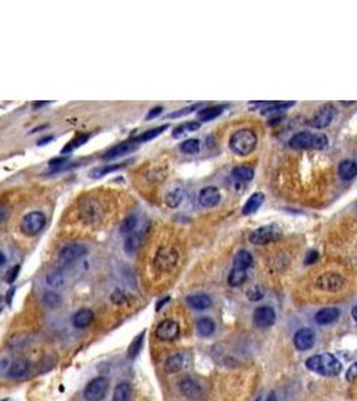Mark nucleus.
<instances>
[{
    "label": "nucleus",
    "instance_id": "obj_1",
    "mask_svg": "<svg viewBox=\"0 0 357 401\" xmlns=\"http://www.w3.org/2000/svg\"><path fill=\"white\" fill-rule=\"evenodd\" d=\"M305 365L309 371L316 372L321 376L335 377L341 372V362L332 353H322L309 357Z\"/></svg>",
    "mask_w": 357,
    "mask_h": 401
},
{
    "label": "nucleus",
    "instance_id": "obj_2",
    "mask_svg": "<svg viewBox=\"0 0 357 401\" xmlns=\"http://www.w3.org/2000/svg\"><path fill=\"white\" fill-rule=\"evenodd\" d=\"M257 146L256 133L250 129H241L230 136L229 147L237 156H249Z\"/></svg>",
    "mask_w": 357,
    "mask_h": 401
},
{
    "label": "nucleus",
    "instance_id": "obj_3",
    "mask_svg": "<svg viewBox=\"0 0 357 401\" xmlns=\"http://www.w3.org/2000/svg\"><path fill=\"white\" fill-rule=\"evenodd\" d=\"M329 139L325 134H312L309 131H300L290 138L289 145L296 150H307V149H316L324 150L327 149Z\"/></svg>",
    "mask_w": 357,
    "mask_h": 401
},
{
    "label": "nucleus",
    "instance_id": "obj_4",
    "mask_svg": "<svg viewBox=\"0 0 357 401\" xmlns=\"http://www.w3.org/2000/svg\"><path fill=\"white\" fill-rule=\"evenodd\" d=\"M178 262V251L173 246H165L156 251L154 257V269L159 273H167L176 267Z\"/></svg>",
    "mask_w": 357,
    "mask_h": 401
},
{
    "label": "nucleus",
    "instance_id": "obj_5",
    "mask_svg": "<svg viewBox=\"0 0 357 401\" xmlns=\"http://www.w3.org/2000/svg\"><path fill=\"white\" fill-rule=\"evenodd\" d=\"M45 226V216L42 211H31L22 218L21 230L27 237H35Z\"/></svg>",
    "mask_w": 357,
    "mask_h": 401
},
{
    "label": "nucleus",
    "instance_id": "obj_6",
    "mask_svg": "<svg viewBox=\"0 0 357 401\" xmlns=\"http://www.w3.org/2000/svg\"><path fill=\"white\" fill-rule=\"evenodd\" d=\"M79 214L85 222L94 223L96 221L101 220L103 216V207H102L101 202L95 198H87L83 200V203L79 207Z\"/></svg>",
    "mask_w": 357,
    "mask_h": 401
},
{
    "label": "nucleus",
    "instance_id": "obj_7",
    "mask_svg": "<svg viewBox=\"0 0 357 401\" xmlns=\"http://www.w3.org/2000/svg\"><path fill=\"white\" fill-rule=\"evenodd\" d=\"M109 391V380L106 377H96L91 380L85 389V399L87 401H102Z\"/></svg>",
    "mask_w": 357,
    "mask_h": 401
},
{
    "label": "nucleus",
    "instance_id": "obj_8",
    "mask_svg": "<svg viewBox=\"0 0 357 401\" xmlns=\"http://www.w3.org/2000/svg\"><path fill=\"white\" fill-rule=\"evenodd\" d=\"M278 237V229L274 225H265L253 230L249 236V241L254 245H265Z\"/></svg>",
    "mask_w": 357,
    "mask_h": 401
},
{
    "label": "nucleus",
    "instance_id": "obj_9",
    "mask_svg": "<svg viewBox=\"0 0 357 401\" xmlns=\"http://www.w3.org/2000/svg\"><path fill=\"white\" fill-rule=\"evenodd\" d=\"M87 254V247L82 244H70L66 245L59 253V261L65 265L74 264L75 261L81 260Z\"/></svg>",
    "mask_w": 357,
    "mask_h": 401
},
{
    "label": "nucleus",
    "instance_id": "obj_10",
    "mask_svg": "<svg viewBox=\"0 0 357 401\" xmlns=\"http://www.w3.org/2000/svg\"><path fill=\"white\" fill-rule=\"evenodd\" d=\"M316 285L321 290L337 291L344 286V278L340 274H337V273L328 271V273H324V274H321V276L317 278Z\"/></svg>",
    "mask_w": 357,
    "mask_h": 401
},
{
    "label": "nucleus",
    "instance_id": "obj_11",
    "mask_svg": "<svg viewBox=\"0 0 357 401\" xmlns=\"http://www.w3.org/2000/svg\"><path fill=\"white\" fill-rule=\"evenodd\" d=\"M335 115H336V107L335 106H322L321 109L316 112V115L313 116V119L311 120V125L314 129H325L332 123Z\"/></svg>",
    "mask_w": 357,
    "mask_h": 401
},
{
    "label": "nucleus",
    "instance_id": "obj_12",
    "mask_svg": "<svg viewBox=\"0 0 357 401\" xmlns=\"http://www.w3.org/2000/svg\"><path fill=\"white\" fill-rule=\"evenodd\" d=\"M253 320L256 326L267 329L276 322V312L270 306H260L254 311Z\"/></svg>",
    "mask_w": 357,
    "mask_h": 401
},
{
    "label": "nucleus",
    "instance_id": "obj_13",
    "mask_svg": "<svg viewBox=\"0 0 357 401\" xmlns=\"http://www.w3.org/2000/svg\"><path fill=\"white\" fill-rule=\"evenodd\" d=\"M314 340H316V334L312 329L309 328H301L296 332V334L293 337V342L296 346L297 351L304 352L309 351L313 345H314Z\"/></svg>",
    "mask_w": 357,
    "mask_h": 401
},
{
    "label": "nucleus",
    "instance_id": "obj_14",
    "mask_svg": "<svg viewBox=\"0 0 357 401\" xmlns=\"http://www.w3.org/2000/svg\"><path fill=\"white\" fill-rule=\"evenodd\" d=\"M156 336L161 341H174L179 336V326L176 321L165 320L156 326Z\"/></svg>",
    "mask_w": 357,
    "mask_h": 401
},
{
    "label": "nucleus",
    "instance_id": "obj_15",
    "mask_svg": "<svg viewBox=\"0 0 357 401\" xmlns=\"http://www.w3.org/2000/svg\"><path fill=\"white\" fill-rule=\"evenodd\" d=\"M138 147H139V145H138L136 142H134V139L125 140V142H122V143H119V145L111 147L109 151H106L102 158L106 160L116 159V158H119V156H126V154H129V153L135 151Z\"/></svg>",
    "mask_w": 357,
    "mask_h": 401
},
{
    "label": "nucleus",
    "instance_id": "obj_16",
    "mask_svg": "<svg viewBox=\"0 0 357 401\" xmlns=\"http://www.w3.org/2000/svg\"><path fill=\"white\" fill-rule=\"evenodd\" d=\"M198 200H200L202 207L210 209V207L218 205V202L221 200V193L214 186H207L200 191Z\"/></svg>",
    "mask_w": 357,
    "mask_h": 401
},
{
    "label": "nucleus",
    "instance_id": "obj_17",
    "mask_svg": "<svg viewBox=\"0 0 357 401\" xmlns=\"http://www.w3.org/2000/svg\"><path fill=\"white\" fill-rule=\"evenodd\" d=\"M179 389H181L182 393L185 396L189 397V399H193V400H198V399L202 397L201 386L198 385L194 380H191V379H183L179 382Z\"/></svg>",
    "mask_w": 357,
    "mask_h": 401
},
{
    "label": "nucleus",
    "instance_id": "obj_18",
    "mask_svg": "<svg viewBox=\"0 0 357 401\" xmlns=\"http://www.w3.org/2000/svg\"><path fill=\"white\" fill-rule=\"evenodd\" d=\"M185 196H186V193H185V189L182 186L171 187L170 190L167 191L166 196H165V203H166L167 207L176 209V207L181 205Z\"/></svg>",
    "mask_w": 357,
    "mask_h": 401
},
{
    "label": "nucleus",
    "instance_id": "obj_19",
    "mask_svg": "<svg viewBox=\"0 0 357 401\" xmlns=\"http://www.w3.org/2000/svg\"><path fill=\"white\" fill-rule=\"evenodd\" d=\"M338 317H340V311L337 308H324L317 312L314 320L318 325H329L338 320Z\"/></svg>",
    "mask_w": 357,
    "mask_h": 401
},
{
    "label": "nucleus",
    "instance_id": "obj_20",
    "mask_svg": "<svg viewBox=\"0 0 357 401\" xmlns=\"http://www.w3.org/2000/svg\"><path fill=\"white\" fill-rule=\"evenodd\" d=\"M94 320V313L90 309H81L78 311L72 317V325L78 329H83L90 325Z\"/></svg>",
    "mask_w": 357,
    "mask_h": 401
},
{
    "label": "nucleus",
    "instance_id": "obj_21",
    "mask_svg": "<svg viewBox=\"0 0 357 401\" xmlns=\"http://www.w3.org/2000/svg\"><path fill=\"white\" fill-rule=\"evenodd\" d=\"M28 369H30L28 361L16 360L8 366L7 375H8V377H11V379H22V377H24L25 375H27Z\"/></svg>",
    "mask_w": 357,
    "mask_h": 401
},
{
    "label": "nucleus",
    "instance_id": "obj_22",
    "mask_svg": "<svg viewBox=\"0 0 357 401\" xmlns=\"http://www.w3.org/2000/svg\"><path fill=\"white\" fill-rule=\"evenodd\" d=\"M264 200H265V196H264L262 193H254V194H252L250 198L246 200V203H245L244 209H242V213H244L245 216H250L253 213H256V211L261 207V205L264 203Z\"/></svg>",
    "mask_w": 357,
    "mask_h": 401
},
{
    "label": "nucleus",
    "instance_id": "obj_23",
    "mask_svg": "<svg viewBox=\"0 0 357 401\" xmlns=\"http://www.w3.org/2000/svg\"><path fill=\"white\" fill-rule=\"evenodd\" d=\"M186 302L193 309H197V311L207 309L213 304V301H211V298L207 294H193V296L187 297Z\"/></svg>",
    "mask_w": 357,
    "mask_h": 401
},
{
    "label": "nucleus",
    "instance_id": "obj_24",
    "mask_svg": "<svg viewBox=\"0 0 357 401\" xmlns=\"http://www.w3.org/2000/svg\"><path fill=\"white\" fill-rule=\"evenodd\" d=\"M253 265V257L252 254L246 250H240L237 253L234 258H233V267L236 269H241V270H246Z\"/></svg>",
    "mask_w": 357,
    "mask_h": 401
},
{
    "label": "nucleus",
    "instance_id": "obj_25",
    "mask_svg": "<svg viewBox=\"0 0 357 401\" xmlns=\"http://www.w3.org/2000/svg\"><path fill=\"white\" fill-rule=\"evenodd\" d=\"M338 176L342 180H352L356 177V163L352 159L342 160L338 165Z\"/></svg>",
    "mask_w": 357,
    "mask_h": 401
},
{
    "label": "nucleus",
    "instance_id": "obj_26",
    "mask_svg": "<svg viewBox=\"0 0 357 401\" xmlns=\"http://www.w3.org/2000/svg\"><path fill=\"white\" fill-rule=\"evenodd\" d=\"M142 241H143V237H142L141 231H133L129 234V237L125 241V250H126L127 254H133L135 253L142 245Z\"/></svg>",
    "mask_w": 357,
    "mask_h": 401
},
{
    "label": "nucleus",
    "instance_id": "obj_27",
    "mask_svg": "<svg viewBox=\"0 0 357 401\" xmlns=\"http://www.w3.org/2000/svg\"><path fill=\"white\" fill-rule=\"evenodd\" d=\"M231 177L236 180H240V182H249L254 177V170L246 165L237 166L231 170Z\"/></svg>",
    "mask_w": 357,
    "mask_h": 401
},
{
    "label": "nucleus",
    "instance_id": "obj_28",
    "mask_svg": "<svg viewBox=\"0 0 357 401\" xmlns=\"http://www.w3.org/2000/svg\"><path fill=\"white\" fill-rule=\"evenodd\" d=\"M133 389L129 382H121L115 386L112 401H131Z\"/></svg>",
    "mask_w": 357,
    "mask_h": 401
},
{
    "label": "nucleus",
    "instance_id": "obj_29",
    "mask_svg": "<svg viewBox=\"0 0 357 401\" xmlns=\"http://www.w3.org/2000/svg\"><path fill=\"white\" fill-rule=\"evenodd\" d=\"M196 326L198 334L202 337L211 336V334L214 333V331H216L214 322H213L210 318H207V317H202V318H200V320L197 321Z\"/></svg>",
    "mask_w": 357,
    "mask_h": 401
},
{
    "label": "nucleus",
    "instance_id": "obj_30",
    "mask_svg": "<svg viewBox=\"0 0 357 401\" xmlns=\"http://www.w3.org/2000/svg\"><path fill=\"white\" fill-rule=\"evenodd\" d=\"M222 111H223V106H210L198 111V119L201 122H209L221 115Z\"/></svg>",
    "mask_w": 357,
    "mask_h": 401
},
{
    "label": "nucleus",
    "instance_id": "obj_31",
    "mask_svg": "<svg viewBox=\"0 0 357 401\" xmlns=\"http://www.w3.org/2000/svg\"><path fill=\"white\" fill-rule=\"evenodd\" d=\"M167 129H169V126L167 125L158 126V127H156V129H151V130H147V131H145V133H142L141 135L134 136L133 139H134V142H136V143L139 145V143H142V142H147V140L154 139V138H156L158 135H161L162 133H165Z\"/></svg>",
    "mask_w": 357,
    "mask_h": 401
},
{
    "label": "nucleus",
    "instance_id": "obj_32",
    "mask_svg": "<svg viewBox=\"0 0 357 401\" xmlns=\"http://www.w3.org/2000/svg\"><path fill=\"white\" fill-rule=\"evenodd\" d=\"M264 105L267 106L264 110L261 111L262 114H276V112H284L288 109H290L294 106V102H265Z\"/></svg>",
    "mask_w": 357,
    "mask_h": 401
},
{
    "label": "nucleus",
    "instance_id": "obj_33",
    "mask_svg": "<svg viewBox=\"0 0 357 401\" xmlns=\"http://www.w3.org/2000/svg\"><path fill=\"white\" fill-rule=\"evenodd\" d=\"M201 127V123L200 122H196V120H191V122H186V123H182L178 127L174 129L173 131V136L178 139V138H182L185 136L187 133H191V131H197L198 129Z\"/></svg>",
    "mask_w": 357,
    "mask_h": 401
},
{
    "label": "nucleus",
    "instance_id": "obj_34",
    "mask_svg": "<svg viewBox=\"0 0 357 401\" xmlns=\"http://www.w3.org/2000/svg\"><path fill=\"white\" fill-rule=\"evenodd\" d=\"M246 278V270H241V269L233 267L230 273H229V277H227V284H229L231 288H238V286H241L245 284Z\"/></svg>",
    "mask_w": 357,
    "mask_h": 401
},
{
    "label": "nucleus",
    "instance_id": "obj_35",
    "mask_svg": "<svg viewBox=\"0 0 357 401\" xmlns=\"http://www.w3.org/2000/svg\"><path fill=\"white\" fill-rule=\"evenodd\" d=\"M182 366H183V357H182V355L177 353V355H173V356L167 358L166 362H165V371L167 373H177V372L181 371Z\"/></svg>",
    "mask_w": 357,
    "mask_h": 401
},
{
    "label": "nucleus",
    "instance_id": "obj_36",
    "mask_svg": "<svg viewBox=\"0 0 357 401\" xmlns=\"http://www.w3.org/2000/svg\"><path fill=\"white\" fill-rule=\"evenodd\" d=\"M143 340H145V331L141 332V333L133 340L130 346H129V351H127V356H129V358L133 360V358H135V357L141 353L142 348H143Z\"/></svg>",
    "mask_w": 357,
    "mask_h": 401
},
{
    "label": "nucleus",
    "instance_id": "obj_37",
    "mask_svg": "<svg viewBox=\"0 0 357 401\" xmlns=\"http://www.w3.org/2000/svg\"><path fill=\"white\" fill-rule=\"evenodd\" d=\"M89 139H90V134H78L74 139L70 140V142L63 147L62 154H67V153L74 151L75 149H78V147H81L82 145H85Z\"/></svg>",
    "mask_w": 357,
    "mask_h": 401
},
{
    "label": "nucleus",
    "instance_id": "obj_38",
    "mask_svg": "<svg viewBox=\"0 0 357 401\" xmlns=\"http://www.w3.org/2000/svg\"><path fill=\"white\" fill-rule=\"evenodd\" d=\"M122 165H109V166H101V167H95L90 171V177L94 178V179H98V178H102V177L107 176L110 173H114L118 169H121Z\"/></svg>",
    "mask_w": 357,
    "mask_h": 401
},
{
    "label": "nucleus",
    "instance_id": "obj_39",
    "mask_svg": "<svg viewBox=\"0 0 357 401\" xmlns=\"http://www.w3.org/2000/svg\"><path fill=\"white\" fill-rule=\"evenodd\" d=\"M200 149H201V143H200V140L194 139V138L186 139L179 145V150L183 154H197L200 151Z\"/></svg>",
    "mask_w": 357,
    "mask_h": 401
},
{
    "label": "nucleus",
    "instance_id": "obj_40",
    "mask_svg": "<svg viewBox=\"0 0 357 401\" xmlns=\"http://www.w3.org/2000/svg\"><path fill=\"white\" fill-rule=\"evenodd\" d=\"M136 225H138V220L135 216L127 217L121 223V233L122 234H130L135 230Z\"/></svg>",
    "mask_w": 357,
    "mask_h": 401
},
{
    "label": "nucleus",
    "instance_id": "obj_41",
    "mask_svg": "<svg viewBox=\"0 0 357 401\" xmlns=\"http://www.w3.org/2000/svg\"><path fill=\"white\" fill-rule=\"evenodd\" d=\"M43 302L48 308H58V306L61 305L62 298L55 291H47V293H45V296H43Z\"/></svg>",
    "mask_w": 357,
    "mask_h": 401
},
{
    "label": "nucleus",
    "instance_id": "obj_42",
    "mask_svg": "<svg viewBox=\"0 0 357 401\" xmlns=\"http://www.w3.org/2000/svg\"><path fill=\"white\" fill-rule=\"evenodd\" d=\"M63 282H65V278L61 271H52L47 276V284L52 288H61Z\"/></svg>",
    "mask_w": 357,
    "mask_h": 401
},
{
    "label": "nucleus",
    "instance_id": "obj_43",
    "mask_svg": "<svg viewBox=\"0 0 357 401\" xmlns=\"http://www.w3.org/2000/svg\"><path fill=\"white\" fill-rule=\"evenodd\" d=\"M264 296H265V294H264V289L260 288V286H253V288H250V289L246 291V297L250 301H253V302H257V301L262 300Z\"/></svg>",
    "mask_w": 357,
    "mask_h": 401
},
{
    "label": "nucleus",
    "instance_id": "obj_44",
    "mask_svg": "<svg viewBox=\"0 0 357 401\" xmlns=\"http://www.w3.org/2000/svg\"><path fill=\"white\" fill-rule=\"evenodd\" d=\"M202 106V103H197V105H191L189 106V107H185V109H182V110L177 111V112H174V114H170V115L167 116V118H179V116H183V115H187V114H190V112H193V111H197L200 107Z\"/></svg>",
    "mask_w": 357,
    "mask_h": 401
},
{
    "label": "nucleus",
    "instance_id": "obj_45",
    "mask_svg": "<svg viewBox=\"0 0 357 401\" xmlns=\"http://www.w3.org/2000/svg\"><path fill=\"white\" fill-rule=\"evenodd\" d=\"M111 301H112L115 305H123V304H126L127 302L126 294L122 290H119V289H116V290H114V293L111 294Z\"/></svg>",
    "mask_w": 357,
    "mask_h": 401
},
{
    "label": "nucleus",
    "instance_id": "obj_46",
    "mask_svg": "<svg viewBox=\"0 0 357 401\" xmlns=\"http://www.w3.org/2000/svg\"><path fill=\"white\" fill-rule=\"evenodd\" d=\"M19 270H21V265L12 266L10 270L7 271V274H5V281H7L8 284H12V282L16 280L18 274H19Z\"/></svg>",
    "mask_w": 357,
    "mask_h": 401
},
{
    "label": "nucleus",
    "instance_id": "obj_47",
    "mask_svg": "<svg viewBox=\"0 0 357 401\" xmlns=\"http://www.w3.org/2000/svg\"><path fill=\"white\" fill-rule=\"evenodd\" d=\"M357 376V364H353V365H351V368L347 371V380L349 381V382H353L355 381V379H356Z\"/></svg>",
    "mask_w": 357,
    "mask_h": 401
},
{
    "label": "nucleus",
    "instance_id": "obj_48",
    "mask_svg": "<svg viewBox=\"0 0 357 401\" xmlns=\"http://www.w3.org/2000/svg\"><path fill=\"white\" fill-rule=\"evenodd\" d=\"M67 156H59V158H55V159L50 160V166L52 167H58V166H65V162H67Z\"/></svg>",
    "mask_w": 357,
    "mask_h": 401
},
{
    "label": "nucleus",
    "instance_id": "obj_49",
    "mask_svg": "<svg viewBox=\"0 0 357 401\" xmlns=\"http://www.w3.org/2000/svg\"><path fill=\"white\" fill-rule=\"evenodd\" d=\"M317 258H318V254H317L316 250H311L309 253H308L307 258H305V264L307 265H311V264H313V262H316Z\"/></svg>",
    "mask_w": 357,
    "mask_h": 401
},
{
    "label": "nucleus",
    "instance_id": "obj_50",
    "mask_svg": "<svg viewBox=\"0 0 357 401\" xmlns=\"http://www.w3.org/2000/svg\"><path fill=\"white\" fill-rule=\"evenodd\" d=\"M161 112H162V107H156V109L150 110L149 115H147V119H153V118H156V116L159 115Z\"/></svg>",
    "mask_w": 357,
    "mask_h": 401
},
{
    "label": "nucleus",
    "instance_id": "obj_51",
    "mask_svg": "<svg viewBox=\"0 0 357 401\" xmlns=\"http://www.w3.org/2000/svg\"><path fill=\"white\" fill-rule=\"evenodd\" d=\"M14 293H15V288H12V289H10V290L7 291V304H11V302H12V296H14Z\"/></svg>",
    "mask_w": 357,
    "mask_h": 401
},
{
    "label": "nucleus",
    "instance_id": "obj_52",
    "mask_svg": "<svg viewBox=\"0 0 357 401\" xmlns=\"http://www.w3.org/2000/svg\"><path fill=\"white\" fill-rule=\"evenodd\" d=\"M5 256L4 254H3V253H1V251H0V266H3L5 264Z\"/></svg>",
    "mask_w": 357,
    "mask_h": 401
},
{
    "label": "nucleus",
    "instance_id": "obj_53",
    "mask_svg": "<svg viewBox=\"0 0 357 401\" xmlns=\"http://www.w3.org/2000/svg\"><path fill=\"white\" fill-rule=\"evenodd\" d=\"M268 401H277L276 395H274V393H270V395H269V397H268Z\"/></svg>",
    "mask_w": 357,
    "mask_h": 401
},
{
    "label": "nucleus",
    "instance_id": "obj_54",
    "mask_svg": "<svg viewBox=\"0 0 357 401\" xmlns=\"http://www.w3.org/2000/svg\"><path fill=\"white\" fill-rule=\"evenodd\" d=\"M352 317H353V320H356V306L352 309Z\"/></svg>",
    "mask_w": 357,
    "mask_h": 401
},
{
    "label": "nucleus",
    "instance_id": "obj_55",
    "mask_svg": "<svg viewBox=\"0 0 357 401\" xmlns=\"http://www.w3.org/2000/svg\"><path fill=\"white\" fill-rule=\"evenodd\" d=\"M256 401H261V397H258V399H257Z\"/></svg>",
    "mask_w": 357,
    "mask_h": 401
},
{
    "label": "nucleus",
    "instance_id": "obj_56",
    "mask_svg": "<svg viewBox=\"0 0 357 401\" xmlns=\"http://www.w3.org/2000/svg\"><path fill=\"white\" fill-rule=\"evenodd\" d=\"M0 311H1V304H0Z\"/></svg>",
    "mask_w": 357,
    "mask_h": 401
},
{
    "label": "nucleus",
    "instance_id": "obj_57",
    "mask_svg": "<svg viewBox=\"0 0 357 401\" xmlns=\"http://www.w3.org/2000/svg\"><path fill=\"white\" fill-rule=\"evenodd\" d=\"M1 401H8V400H1Z\"/></svg>",
    "mask_w": 357,
    "mask_h": 401
}]
</instances>
